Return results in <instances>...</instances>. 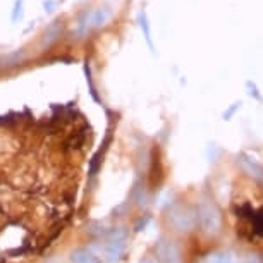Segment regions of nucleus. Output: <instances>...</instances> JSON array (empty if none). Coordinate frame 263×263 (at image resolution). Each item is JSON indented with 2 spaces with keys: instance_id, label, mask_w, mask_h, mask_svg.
Returning a JSON list of instances; mask_svg holds the SVG:
<instances>
[{
  "instance_id": "f257e3e1",
  "label": "nucleus",
  "mask_w": 263,
  "mask_h": 263,
  "mask_svg": "<svg viewBox=\"0 0 263 263\" xmlns=\"http://www.w3.org/2000/svg\"><path fill=\"white\" fill-rule=\"evenodd\" d=\"M71 110L48 121L0 117V258L43 251L71 220L79 200L86 124Z\"/></svg>"
},
{
  "instance_id": "f03ea898",
  "label": "nucleus",
  "mask_w": 263,
  "mask_h": 263,
  "mask_svg": "<svg viewBox=\"0 0 263 263\" xmlns=\"http://www.w3.org/2000/svg\"><path fill=\"white\" fill-rule=\"evenodd\" d=\"M196 222H200V227L205 234L212 236L217 234L222 227V215L215 203L212 201H201L196 212Z\"/></svg>"
},
{
  "instance_id": "7ed1b4c3",
  "label": "nucleus",
  "mask_w": 263,
  "mask_h": 263,
  "mask_svg": "<svg viewBox=\"0 0 263 263\" xmlns=\"http://www.w3.org/2000/svg\"><path fill=\"white\" fill-rule=\"evenodd\" d=\"M167 220L174 231L177 232H190L196 226V213L187 205H174L168 208Z\"/></svg>"
},
{
  "instance_id": "20e7f679",
  "label": "nucleus",
  "mask_w": 263,
  "mask_h": 263,
  "mask_svg": "<svg viewBox=\"0 0 263 263\" xmlns=\"http://www.w3.org/2000/svg\"><path fill=\"white\" fill-rule=\"evenodd\" d=\"M158 263H181V250L171 239H160L155 246Z\"/></svg>"
},
{
  "instance_id": "39448f33",
  "label": "nucleus",
  "mask_w": 263,
  "mask_h": 263,
  "mask_svg": "<svg viewBox=\"0 0 263 263\" xmlns=\"http://www.w3.org/2000/svg\"><path fill=\"white\" fill-rule=\"evenodd\" d=\"M124 248H126V242H112V241H107L103 245V256L105 260L108 261H116L121 258V255L124 253Z\"/></svg>"
},
{
  "instance_id": "423d86ee",
  "label": "nucleus",
  "mask_w": 263,
  "mask_h": 263,
  "mask_svg": "<svg viewBox=\"0 0 263 263\" xmlns=\"http://www.w3.org/2000/svg\"><path fill=\"white\" fill-rule=\"evenodd\" d=\"M237 162H239V165L242 167V171H246L250 176H255L256 179H261V165L256 160H251L250 157L241 155L237 158Z\"/></svg>"
},
{
  "instance_id": "0eeeda50",
  "label": "nucleus",
  "mask_w": 263,
  "mask_h": 263,
  "mask_svg": "<svg viewBox=\"0 0 263 263\" xmlns=\"http://www.w3.org/2000/svg\"><path fill=\"white\" fill-rule=\"evenodd\" d=\"M72 263H100V260L88 250H78L72 253L71 256Z\"/></svg>"
},
{
  "instance_id": "6e6552de",
  "label": "nucleus",
  "mask_w": 263,
  "mask_h": 263,
  "mask_svg": "<svg viewBox=\"0 0 263 263\" xmlns=\"http://www.w3.org/2000/svg\"><path fill=\"white\" fill-rule=\"evenodd\" d=\"M61 33H62V23L55 21V23L50 24V26L47 28L45 38H43V43H45V45H50L52 42H55V40L61 36Z\"/></svg>"
},
{
  "instance_id": "1a4fd4ad",
  "label": "nucleus",
  "mask_w": 263,
  "mask_h": 263,
  "mask_svg": "<svg viewBox=\"0 0 263 263\" xmlns=\"http://www.w3.org/2000/svg\"><path fill=\"white\" fill-rule=\"evenodd\" d=\"M201 263H241V260L229 255V253H215V255H210Z\"/></svg>"
},
{
  "instance_id": "9d476101",
  "label": "nucleus",
  "mask_w": 263,
  "mask_h": 263,
  "mask_svg": "<svg viewBox=\"0 0 263 263\" xmlns=\"http://www.w3.org/2000/svg\"><path fill=\"white\" fill-rule=\"evenodd\" d=\"M110 16H112V11L108 7L97 9V11L93 12V24H95V26H103Z\"/></svg>"
},
{
  "instance_id": "9b49d317",
  "label": "nucleus",
  "mask_w": 263,
  "mask_h": 263,
  "mask_svg": "<svg viewBox=\"0 0 263 263\" xmlns=\"http://www.w3.org/2000/svg\"><path fill=\"white\" fill-rule=\"evenodd\" d=\"M140 26L145 33V38L148 42V45L153 48V42H152V31H150V23H148V17H146V12H140Z\"/></svg>"
},
{
  "instance_id": "f8f14e48",
  "label": "nucleus",
  "mask_w": 263,
  "mask_h": 263,
  "mask_svg": "<svg viewBox=\"0 0 263 263\" xmlns=\"http://www.w3.org/2000/svg\"><path fill=\"white\" fill-rule=\"evenodd\" d=\"M23 16V0H16V4H14V11H12V16L11 19L14 23L17 21V19H21Z\"/></svg>"
},
{
  "instance_id": "ddd939ff",
  "label": "nucleus",
  "mask_w": 263,
  "mask_h": 263,
  "mask_svg": "<svg viewBox=\"0 0 263 263\" xmlns=\"http://www.w3.org/2000/svg\"><path fill=\"white\" fill-rule=\"evenodd\" d=\"M241 263H261V260L258 256H248V258H242Z\"/></svg>"
},
{
  "instance_id": "4468645a",
  "label": "nucleus",
  "mask_w": 263,
  "mask_h": 263,
  "mask_svg": "<svg viewBox=\"0 0 263 263\" xmlns=\"http://www.w3.org/2000/svg\"><path fill=\"white\" fill-rule=\"evenodd\" d=\"M84 71H86V76H88V83H90V84H91V76H90V67H88V66H84ZM91 93H93V97H95V98H97V95H95V88H93V86H91Z\"/></svg>"
},
{
  "instance_id": "2eb2a0df",
  "label": "nucleus",
  "mask_w": 263,
  "mask_h": 263,
  "mask_svg": "<svg viewBox=\"0 0 263 263\" xmlns=\"http://www.w3.org/2000/svg\"><path fill=\"white\" fill-rule=\"evenodd\" d=\"M53 0H48V2H45V11H48V12H50V11H53Z\"/></svg>"
},
{
  "instance_id": "dca6fc26",
  "label": "nucleus",
  "mask_w": 263,
  "mask_h": 263,
  "mask_svg": "<svg viewBox=\"0 0 263 263\" xmlns=\"http://www.w3.org/2000/svg\"><path fill=\"white\" fill-rule=\"evenodd\" d=\"M141 263H157V261H153V260H145V261H141Z\"/></svg>"
}]
</instances>
